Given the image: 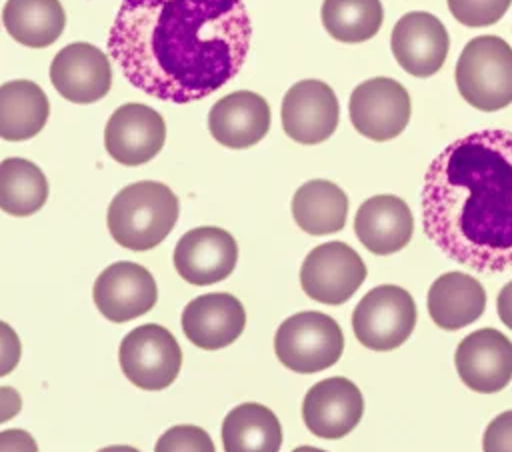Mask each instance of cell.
I'll use <instances>...</instances> for the list:
<instances>
[{
    "label": "cell",
    "instance_id": "1",
    "mask_svg": "<svg viewBox=\"0 0 512 452\" xmlns=\"http://www.w3.org/2000/svg\"><path fill=\"white\" fill-rule=\"evenodd\" d=\"M250 38L244 0H122L106 46L134 88L188 104L240 72Z\"/></svg>",
    "mask_w": 512,
    "mask_h": 452
},
{
    "label": "cell",
    "instance_id": "2",
    "mask_svg": "<svg viewBox=\"0 0 512 452\" xmlns=\"http://www.w3.org/2000/svg\"><path fill=\"white\" fill-rule=\"evenodd\" d=\"M422 228L450 260L512 270V132L486 128L450 142L428 166Z\"/></svg>",
    "mask_w": 512,
    "mask_h": 452
},
{
    "label": "cell",
    "instance_id": "3",
    "mask_svg": "<svg viewBox=\"0 0 512 452\" xmlns=\"http://www.w3.org/2000/svg\"><path fill=\"white\" fill-rule=\"evenodd\" d=\"M180 204L162 182L140 180L124 186L110 202L106 224L114 242L144 252L158 246L174 228Z\"/></svg>",
    "mask_w": 512,
    "mask_h": 452
},
{
    "label": "cell",
    "instance_id": "4",
    "mask_svg": "<svg viewBox=\"0 0 512 452\" xmlns=\"http://www.w3.org/2000/svg\"><path fill=\"white\" fill-rule=\"evenodd\" d=\"M460 96L480 112L512 104V46L492 34L472 38L454 70Z\"/></svg>",
    "mask_w": 512,
    "mask_h": 452
},
{
    "label": "cell",
    "instance_id": "5",
    "mask_svg": "<svg viewBox=\"0 0 512 452\" xmlns=\"http://www.w3.org/2000/svg\"><path fill=\"white\" fill-rule=\"evenodd\" d=\"M344 350L338 322L322 312L306 310L288 316L276 330L274 352L292 372L314 374L334 366Z\"/></svg>",
    "mask_w": 512,
    "mask_h": 452
},
{
    "label": "cell",
    "instance_id": "6",
    "mask_svg": "<svg viewBox=\"0 0 512 452\" xmlns=\"http://www.w3.org/2000/svg\"><path fill=\"white\" fill-rule=\"evenodd\" d=\"M416 302L408 290L382 284L362 296L352 312V330L358 342L376 352L402 346L416 326Z\"/></svg>",
    "mask_w": 512,
    "mask_h": 452
},
{
    "label": "cell",
    "instance_id": "7",
    "mask_svg": "<svg viewBox=\"0 0 512 452\" xmlns=\"http://www.w3.org/2000/svg\"><path fill=\"white\" fill-rule=\"evenodd\" d=\"M118 360L132 384L142 390H162L176 380L182 366V350L168 328L142 324L122 338Z\"/></svg>",
    "mask_w": 512,
    "mask_h": 452
},
{
    "label": "cell",
    "instance_id": "8",
    "mask_svg": "<svg viewBox=\"0 0 512 452\" xmlns=\"http://www.w3.org/2000/svg\"><path fill=\"white\" fill-rule=\"evenodd\" d=\"M366 280V264L346 242L312 248L300 268V286L312 300L338 306L354 296Z\"/></svg>",
    "mask_w": 512,
    "mask_h": 452
},
{
    "label": "cell",
    "instance_id": "9",
    "mask_svg": "<svg viewBox=\"0 0 512 452\" xmlns=\"http://www.w3.org/2000/svg\"><path fill=\"white\" fill-rule=\"evenodd\" d=\"M410 94L406 88L386 76L360 82L348 102V114L354 130L368 140L386 142L404 132L410 120Z\"/></svg>",
    "mask_w": 512,
    "mask_h": 452
},
{
    "label": "cell",
    "instance_id": "10",
    "mask_svg": "<svg viewBox=\"0 0 512 452\" xmlns=\"http://www.w3.org/2000/svg\"><path fill=\"white\" fill-rule=\"evenodd\" d=\"M282 128L298 144H320L328 140L340 120L334 90L322 80H300L282 98Z\"/></svg>",
    "mask_w": 512,
    "mask_h": 452
},
{
    "label": "cell",
    "instance_id": "11",
    "mask_svg": "<svg viewBox=\"0 0 512 452\" xmlns=\"http://www.w3.org/2000/svg\"><path fill=\"white\" fill-rule=\"evenodd\" d=\"M164 140V118L140 102H128L116 108L104 128L106 152L122 166L150 162L162 150Z\"/></svg>",
    "mask_w": 512,
    "mask_h": 452
},
{
    "label": "cell",
    "instance_id": "12",
    "mask_svg": "<svg viewBox=\"0 0 512 452\" xmlns=\"http://www.w3.org/2000/svg\"><path fill=\"white\" fill-rule=\"evenodd\" d=\"M454 366L470 390L500 392L512 380V342L496 328L474 330L456 346Z\"/></svg>",
    "mask_w": 512,
    "mask_h": 452
},
{
    "label": "cell",
    "instance_id": "13",
    "mask_svg": "<svg viewBox=\"0 0 512 452\" xmlns=\"http://www.w3.org/2000/svg\"><path fill=\"white\" fill-rule=\"evenodd\" d=\"M238 260L234 236L218 226L188 230L174 248L176 272L194 286H208L228 278Z\"/></svg>",
    "mask_w": 512,
    "mask_h": 452
},
{
    "label": "cell",
    "instance_id": "14",
    "mask_svg": "<svg viewBox=\"0 0 512 452\" xmlns=\"http://www.w3.org/2000/svg\"><path fill=\"white\" fill-rule=\"evenodd\" d=\"M96 308L110 322H128L152 310L158 298L154 276L136 262H114L104 268L92 288Z\"/></svg>",
    "mask_w": 512,
    "mask_h": 452
},
{
    "label": "cell",
    "instance_id": "15",
    "mask_svg": "<svg viewBox=\"0 0 512 452\" xmlns=\"http://www.w3.org/2000/svg\"><path fill=\"white\" fill-rule=\"evenodd\" d=\"M390 48L404 72L416 78H428L444 66L450 36L434 14L408 12L394 24Z\"/></svg>",
    "mask_w": 512,
    "mask_h": 452
},
{
    "label": "cell",
    "instance_id": "16",
    "mask_svg": "<svg viewBox=\"0 0 512 452\" xmlns=\"http://www.w3.org/2000/svg\"><path fill=\"white\" fill-rule=\"evenodd\" d=\"M364 414V398L358 386L344 378L332 376L316 382L304 396L302 418L306 428L326 440L350 434Z\"/></svg>",
    "mask_w": 512,
    "mask_h": 452
},
{
    "label": "cell",
    "instance_id": "17",
    "mask_svg": "<svg viewBox=\"0 0 512 452\" xmlns=\"http://www.w3.org/2000/svg\"><path fill=\"white\" fill-rule=\"evenodd\" d=\"M50 82L62 98L74 104H92L110 92L112 66L94 44L74 42L54 56Z\"/></svg>",
    "mask_w": 512,
    "mask_h": 452
},
{
    "label": "cell",
    "instance_id": "18",
    "mask_svg": "<svg viewBox=\"0 0 512 452\" xmlns=\"http://www.w3.org/2000/svg\"><path fill=\"white\" fill-rule=\"evenodd\" d=\"M246 326L242 302L228 292H210L190 300L182 312L186 338L204 350H218L232 344Z\"/></svg>",
    "mask_w": 512,
    "mask_h": 452
},
{
    "label": "cell",
    "instance_id": "19",
    "mask_svg": "<svg viewBox=\"0 0 512 452\" xmlns=\"http://www.w3.org/2000/svg\"><path fill=\"white\" fill-rule=\"evenodd\" d=\"M208 130L226 148H250L270 130V106L256 92H230L210 108Z\"/></svg>",
    "mask_w": 512,
    "mask_h": 452
},
{
    "label": "cell",
    "instance_id": "20",
    "mask_svg": "<svg viewBox=\"0 0 512 452\" xmlns=\"http://www.w3.org/2000/svg\"><path fill=\"white\" fill-rule=\"evenodd\" d=\"M354 232L368 252L388 256L410 242L414 218L400 196L376 194L360 204L354 216Z\"/></svg>",
    "mask_w": 512,
    "mask_h": 452
},
{
    "label": "cell",
    "instance_id": "21",
    "mask_svg": "<svg viewBox=\"0 0 512 452\" xmlns=\"http://www.w3.org/2000/svg\"><path fill=\"white\" fill-rule=\"evenodd\" d=\"M426 306L438 328L460 330L484 314L486 292L476 278L464 272H446L432 282Z\"/></svg>",
    "mask_w": 512,
    "mask_h": 452
},
{
    "label": "cell",
    "instance_id": "22",
    "mask_svg": "<svg viewBox=\"0 0 512 452\" xmlns=\"http://www.w3.org/2000/svg\"><path fill=\"white\" fill-rule=\"evenodd\" d=\"M50 102L32 80H10L0 86V138L22 142L34 138L46 124Z\"/></svg>",
    "mask_w": 512,
    "mask_h": 452
},
{
    "label": "cell",
    "instance_id": "23",
    "mask_svg": "<svg viewBox=\"0 0 512 452\" xmlns=\"http://www.w3.org/2000/svg\"><path fill=\"white\" fill-rule=\"evenodd\" d=\"M292 216L306 234H334L346 224L348 196L330 180H308L292 196Z\"/></svg>",
    "mask_w": 512,
    "mask_h": 452
},
{
    "label": "cell",
    "instance_id": "24",
    "mask_svg": "<svg viewBox=\"0 0 512 452\" xmlns=\"http://www.w3.org/2000/svg\"><path fill=\"white\" fill-rule=\"evenodd\" d=\"M2 24L18 44L46 48L60 38L66 26V12L60 0H6Z\"/></svg>",
    "mask_w": 512,
    "mask_h": 452
},
{
    "label": "cell",
    "instance_id": "25",
    "mask_svg": "<svg viewBox=\"0 0 512 452\" xmlns=\"http://www.w3.org/2000/svg\"><path fill=\"white\" fill-rule=\"evenodd\" d=\"M224 452H278L282 426L276 414L258 402L234 406L222 422Z\"/></svg>",
    "mask_w": 512,
    "mask_h": 452
},
{
    "label": "cell",
    "instance_id": "26",
    "mask_svg": "<svg viewBox=\"0 0 512 452\" xmlns=\"http://www.w3.org/2000/svg\"><path fill=\"white\" fill-rule=\"evenodd\" d=\"M48 198L44 172L26 158H6L0 162V210L10 216H30Z\"/></svg>",
    "mask_w": 512,
    "mask_h": 452
},
{
    "label": "cell",
    "instance_id": "27",
    "mask_svg": "<svg viewBox=\"0 0 512 452\" xmlns=\"http://www.w3.org/2000/svg\"><path fill=\"white\" fill-rule=\"evenodd\" d=\"M322 26L342 44H360L378 34L384 22L380 0H324Z\"/></svg>",
    "mask_w": 512,
    "mask_h": 452
},
{
    "label": "cell",
    "instance_id": "28",
    "mask_svg": "<svg viewBox=\"0 0 512 452\" xmlns=\"http://www.w3.org/2000/svg\"><path fill=\"white\" fill-rule=\"evenodd\" d=\"M450 14L468 28L496 24L510 8L512 0H446Z\"/></svg>",
    "mask_w": 512,
    "mask_h": 452
},
{
    "label": "cell",
    "instance_id": "29",
    "mask_svg": "<svg viewBox=\"0 0 512 452\" xmlns=\"http://www.w3.org/2000/svg\"><path fill=\"white\" fill-rule=\"evenodd\" d=\"M154 452H216L210 434L194 424L168 428L156 442Z\"/></svg>",
    "mask_w": 512,
    "mask_h": 452
},
{
    "label": "cell",
    "instance_id": "30",
    "mask_svg": "<svg viewBox=\"0 0 512 452\" xmlns=\"http://www.w3.org/2000/svg\"><path fill=\"white\" fill-rule=\"evenodd\" d=\"M484 452H512V410L490 420L482 436Z\"/></svg>",
    "mask_w": 512,
    "mask_h": 452
},
{
    "label": "cell",
    "instance_id": "31",
    "mask_svg": "<svg viewBox=\"0 0 512 452\" xmlns=\"http://www.w3.org/2000/svg\"><path fill=\"white\" fill-rule=\"evenodd\" d=\"M20 354H22V344L18 334L14 332L12 326L0 320V376L10 374L18 366Z\"/></svg>",
    "mask_w": 512,
    "mask_h": 452
},
{
    "label": "cell",
    "instance_id": "32",
    "mask_svg": "<svg viewBox=\"0 0 512 452\" xmlns=\"http://www.w3.org/2000/svg\"><path fill=\"white\" fill-rule=\"evenodd\" d=\"M0 452H38L36 440L20 428L0 432Z\"/></svg>",
    "mask_w": 512,
    "mask_h": 452
},
{
    "label": "cell",
    "instance_id": "33",
    "mask_svg": "<svg viewBox=\"0 0 512 452\" xmlns=\"http://www.w3.org/2000/svg\"><path fill=\"white\" fill-rule=\"evenodd\" d=\"M22 408V398L18 390L10 386H0V424L14 418Z\"/></svg>",
    "mask_w": 512,
    "mask_h": 452
},
{
    "label": "cell",
    "instance_id": "34",
    "mask_svg": "<svg viewBox=\"0 0 512 452\" xmlns=\"http://www.w3.org/2000/svg\"><path fill=\"white\" fill-rule=\"evenodd\" d=\"M496 310H498V316H500L502 324L512 330V280L508 284H504L502 290L498 292Z\"/></svg>",
    "mask_w": 512,
    "mask_h": 452
},
{
    "label": "cell",
    "instance_id": "35",
    "mask_svg": "<svg viewBox=\"0 0 512 452\" xmlns=\"http://www.w3.org/2000/svg\"><path fill=\"white\" fill-rule=\"evenodd\" d=\"M98 452H140V450H136V448H132V446L116 444V446H106V448H102V450H98Z\"/></svg>",
    "mask_w": 512,
    "mask_h": 452
},
{
    "label": "cell",
    "instance_id": "36",
    "mask_svg": "<svg viewBox=\"0 0 512 452\" xmlns=\"http://www.w3.org/2000/svg\"><path fill=\"white\" fill-rule=\"evenodd\" d=\"M292 452H326V450L316 448V446H298V448H294Z\"/></svg>",
    "mask_w": 512,
    "mask_h": 452
}]
</instances>
